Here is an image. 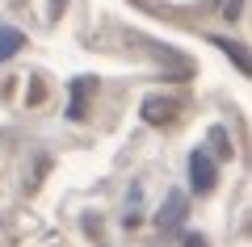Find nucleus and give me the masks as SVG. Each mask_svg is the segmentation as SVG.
Masks as SVG:
<instances>
[{"instance_id":"3","label":"nucleus","mask_w":252,"mask_h":247,"mask_svg":"<svg viewBox=\"0 0 252 247\" xmlns=\"http://www.w3.org/2000/svg\"><path fill=\"white\" fill-rule=\"evenodd\" d=\"M172 109H177V101L147 97V101H143V122H152V126H164V122L172 117Z\"/></svg>"},{"instance_id":"4","label":"nucleus","mask_w":252,"mask_h":247,"mask_svg":"<svg viewBox=\"0 0 252 247\" xmlns=\"http://www.w3.org/2000/svg\"><path fill=\"white\" fill-rule=\"evenodd\" d=\"M26 46V38H21V29H13V26H0V63H9L13 55Z\"/></svg>"},{"instance_id":"6","label":"nucleus","mask_w":252,"mask_h":247,"mask_svg":"<svg viewBox=\"0 0 252 247\" xmlns=\"http://www.w3.org/2000/svg\"><path fill=\"white\" fill-rule=\"evenodd\" d=\"M210 147H215V155L223 159V155H231V138H227V130L223 126H215V130H210Z\"/></svg>"},{"instance_id":"8","label":"nucleus","mask_w":252,"mask_h":247,"mask_svg":"<svg viewBox=\"0 0 252 247\" xmlns=\"http://www.w3.org/2000/svg\"><path fill=\"white\" fill-rule=\"evenodd\" d=\"M219 17H240V0H219Z\"/></svg>"},{"instance_id":"9","label":"nucleus","mask_w":252,"mask_h":247,"mask_svg":"<svg viewBox=\"0 0 252 247\" xmlns=\"http://www.w3.org/2000/svg\"><path fill=\"white\" fill-rule=\"evenodd\" d=\"M181 247H206V239H202V235H185V243H181Z\"/></svg>"},{"instance_id":"7","label":"nucleus","mask_w":252,"mask_h":247,"mask_svg":"<svg viewBox=\"0 0 252 247\" xmlns=\"http://www.w3.org/2000/svg\"><path fill=\"white\" fill-rule=\"evenodd\" d=\"M215 46H223V51H227V55H231V59H235V67H240V71H248V59H244V51H240V46H235V42H223V38H219Z\"/></svg>"},{"instance_id":"1","label":"nucleus","mask_w":252,"mask_h":247,"mask_svg":"<svg viewBox=\"0 0 252 247\" xmlns=\"http://www.w3.org/2000/svg\"><path fill=\"white\" fill-rule=\"evenodd\" d=\"M189 185H193V193H210L215 189V155L210 151H193L189 155Z\"/></svg>"},{"instance_id":"5","label":"nucleus","mask_w":252,"mask_h":247,"mask_svg":"<svg viewBox=\"0 0 252 247\" xmlns=\"http://www.w3.org/2000/svg\"><path fill=\"white\" fill-rule=\"evenodd\" d=\"M89 88H93V80H80V84H72V109H67V117H76V122L84 117V97H89Z\"/></svg>"},{"instance_id":"2","label":"nucleus","mask_w":252,"mask_h":247,"mask_svg":"<svg viewBox=\"0 0 252 247\" xmlns=\"http://www.w3.org/2000/svg\"><path fill=\"white\" fill-rule=\"evenodd\" d=\"M181 222H185V193H177V189H172L168 201H164V210L156 214V226H160V230H177Z\"/></svg>"}]
</instances>
